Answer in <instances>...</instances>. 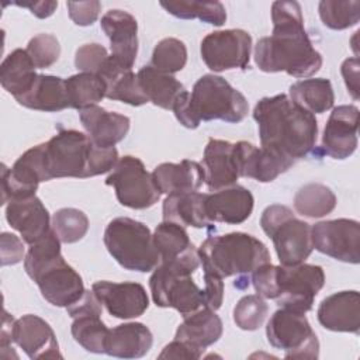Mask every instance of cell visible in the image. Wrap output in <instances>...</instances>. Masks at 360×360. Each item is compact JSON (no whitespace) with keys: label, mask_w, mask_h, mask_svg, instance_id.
Segmentation results:
<instances>
[{"label":"cell","mask_w":360,"mask_h":360,"mask_svg":"<svg viewBox=\"0 0 360 360\" xmlns=\"http://www.w3.org/2000/svg\"><path fill=\"white\" fill-rule=\"evenodd\" d=\"M136 77L148 100L165 110H172L176 98L186 91L184 86L176 77L163 73L150 65L141 68Z\"/></svg>","instance_id":"1f68e13d"},{"label":"cell","mask_w":360,"mask_h":360,"mask_svg":"<svg viewBox=\"0 0 360 360\" xmlns=\"http://www.w3.org/2000/svg\"><path fill=\"white\" fill-rule=\"evenodd\" d=\"M150 62V66L163 73H177L186 66L187 48L184 42L177 38H165L156 44Z\"/></svg>","instance_id":"60d3db41"},{"label":"cell","mask_w":360,"mask_h":360,"mask_svg":"<svg viewBox=\"0 0 360 360\" xmlns=\"http://www.w3.org/2000/svg\"><path fill=\"white\" fill-rule=\"evenodd\" d=\"M0 253H1V266L17 264L25 257L24 243L14 233L3 232L0 236Z\"/></svg>","instance_id":"7dc6e473"},{"label":"cell","mask_w":360,"mask_h":360,"mask_svg":"<svg viewBox=\"0 0 360 360\" xmlns=\"http://www.w3.org/2000/svg\"><path fill=\"white\" fill-rule=\"evenodd\" d=\"M205 194L198 191L169 194L163 201V221L174 222L181 226L210 228L204 210Z\"/></svg>","instance_id":"f546056e"},{"label":"cell","mask_w":360,"mask_h":360,"mask_svg":"<svg viewBox=\"0 0 360 360\" xmlns=\"http://www.w3.org/2000/svg\"><path fill=\"white\" fill-rule=\"evenodd\" d=\"M6 219L28 245H34L52 229L49 212L37 195L8 201Z\"/></svg>","instance_id":"e0dca14e"},{"label":"cell","mask_w":360,"mask_h":360,"mask_svg":"<svg viewBox=\"0 0 360 360\" xmlns=\"http://www.w3.org/2000/svg\"><path fill=\"white\" fill-rule=\"evenodd\" d=\"M70 20L80 27L91 25L97 18L101 8L100 1L90 0V1H68L66 3Z\"/></svg>","instance_id":"bcb514c9"},{"label":"cell","mask_w":360,"mask_h":360,"mask_svg":"<svg viewBox=\"0 0 360 360\" xmlns=\"http://www.w3.org/2000/svg\"><path fill=\"white\" fill-rule=\"evenodd\" d=\"M70 332L73 339L87 352L104 353L110 329L100 314H83L73 318Z\"/></svg>","instance_id":"8d00e7d4"},{"label":"cell","mask_w":360,"mask_h":360,"mask_svg":"<svg viewBox=\"0 0 360 360\" xmlns=\"http://www.w3.org/2000/svg\"><path fill=\"white\" fill-rule=\"evenodd\" d=\"M60 243L51 229L42 239L30 245L24 257V270L49 304L66 308L79 301L86 288L80 274L63 259Z\"/></svg>","instance_id":"277c9868"},{"label":"cell","mask_w":360,"mask_h":360,"mask_svg":"<svg viewBox=\"0 0 360 360\" xmlns=\"http://www.w3.org/2000/svg\"><path fill=\"white\" fill-rule=\"evenodd\" d=\"M13 342L34 360L63 357L53 329L38 315L27 314L15 319Z\"/></svg>","instance_id":"2e32d148"},{"label":"cell","mask_w":360,"mask_h":360,"mask_svg":"<svg viewBox=\"0 0 360 360\" xmlns=\"http://www.w3.org/2000/svg\"><path fill=\"white\" fill-rule=\"evenodd\" d=\"M359 58H347L346 60H343L340 72L342 76L345 79L347 91L350 93V96L354 100H359Z\"/></svg>","instance_id":"f5cc1de1"},{"label":"cell","mask_w":360,"mask_h":360,"mask_svg":"<svg viewBox=\"0 0 360 360\" xmlns=\"http://www.w3.org/2000/svg\"><path fill=\"white\" fill-rule=\"evenodd\" d=\"M13 4L28 8L38 18L51 17L55 13L56 7H58V1H48V0L46 1L45 0H41V1H14Z\"/></svg>","instance_id":"db71d44e"},{"label":"cell","mask_w":360,"mask_h":360,"mask_svg":"<svg viewBox=\"0 0 360 360\" xmlns=\"http://www.w3.org/2000/svg\"><path fill=\"white\" fill-rule=\"evenodd\" d=\"M66 91L69 98V107L83 110L91 105H97L107 94L105 82L96 73L80 72L65 79Z\"/></svg>","instance_id":"836d02e7"},{"label":"cell","mask_w":360,"mask_h":360,"mask_svg":"<svg viewBox=\"0 0 360 360\" xmlns=\"http://www.w3.org/2000/svg\"><path fill=\"white\" fill-rule=\"evenodd\" d=\"M14 323L15 319L3 309V321H1V332H0V349L1 352L8 349L13 342V333H14Z\"/></svg>","instance_id":"11a10c76"},{"label":"cell","mask_w":360,"mask_h":360,"mask_svg":"<svg viewBox=\"0 0 360 360\" xmlns=\"http://www.w3.org/2000/svg\"><path fill=\"white\" fill-rule=\"evenodd\" d=\"M273 32L255 46V62L266 73L285 72L294 77H309L322 66L321 53L304 28L301 6L297 1L271 4Z\"/></svg>","instance_id":"6da1fadb"},{"label":"cell","mask_w":360,"mask_h":360,"mask_svg":"<svg viewBox=\"0 0 360 360\" xmlns=\"http://www.w3.org/2000/svg\"><path fill=\"white\" fill-rule=\"evenodd\" d=\"M101 30L110 39L111 56L132 69L138 55V22L124 10H110L101 17Z\"/></svg>","instance_id":"d6986e66"},{"label":"cell","mask_w":360,"mask_h":360,"mask_svg":"<svg viewBox=\"0 0 360 360\" xmlns=\"http://www.w3.org/2000/svg\"><path fill=\"white\" fill-rule=\"evenodd\" d=\"M153 243L159 252L160 262L176 259L194 248L184 226L163 221L153 232Z\"/></svg>","instance_id":"74e56055"},{"label":"cell","mask_w":360,"mask_h":360,"mask_svg":"<svg viewBox=\"0 0 360 360\" xmlns=\"http://www.w3.org/2000/svg\"><path fill=\"white\" fill-rule=\"evenodd\" d=\"M27 52L37 69H46L59 59L60 45L55 35L42 32L28 41Z\"/></svg>","instance_id":"7bdbcfd3"},{"label":"cell","mask_w":360,"mask_h":360,"mask_svg":"<svg viewBox=\"0 0 360 360\" xmlns=\"http://www.w3.org/2000/svg\"><path fill=\"white\" fill-rule=\"evenodd\" d=\"M204 294H205V304L210 309H219L224 300V281L217 274L210 271H204Z\"/></svg>","instance_id":"681fc988"},{"label":"cell","mask_w":360,"mask_h":360,"mask_svg":"<svg viewBox=\"0 0 360 360\" xmlns=\"http://www.w3.org/2000/svg\"><path fill=\"white\" fill-rule=\"evenodd\" d=\"M336 202L335 193L321 183L305 184L294 197L295 211L308 218H321L330 214Z\"/></svg>","instance_id":"d590c367"},{"label":"cell","mask_w":360,"mask_h":360,"mask_svg":"<svg viewBox=\"0 0 360 360\" xmlns=\"http://www.w3.org/2000/svg\"><path fill=\"white\" fill-rule=\"evenodd\" d=\"M104 245L125 270L148 273L160 263L150 229L143 222L128 217H118L108 222L104 231Z\"/></svg>","instance_id":"ba28073f"},{"label":"cell","mask_w":360,"mask_h":360,"mask_svg":"<svg viewBox=\"0 0 360 360\" xmlns=\"http://www.w3.org/2000/svg\"><path fill=\"white\" fill-rule=\"evenodd\" d=\"M204 350L195 349L191 345L174 339L169 345L163 347V350L159 354V359H187V360H197L202 356Z\"/></svg>","instance_id":"f907efd6"},{"label":"cell","mask_w":360,"mask_h":360,"mask_svg":"<svg viewBox=\"0 0 360 360\" xmlns=\"http://www.w3.org/2000/svg\"><path fill=\"white\" fill-rule=\"evenodd\" d=\"M269 343L284 352L285 359H318L319 342L304 312L277 309L266 326Z\"/></svg>","instance_id":"9c48e42d"},{"label":"cell","mask_w":360,"mask_h":360,"mask_svg":"<svg viewBox=\"0 0 360 360\" xmlns=\"http://www.w3.org/2000/svg\"><path fill=\"white\" fill-rule=\"evenodd\" d=\"M201 58L212 72L246 69L250 60L252 37L243 30L214 31L201 41Z\"/></svg>","instance_id":"7c38bea8"},{"label":"cell","mask_w":360,"mask_h":360,"mask_svg":"<svg viewBox=\"0 0 360 360\" xmlns=\"http://www.w3.org/2000/svg\"><path fill=\"white\" fill-rule=\"evenodd\" d=\"M235 150L240 177H249L260 183H270L276 180L294 165L270 150L262 146L257 148L246 141L236 142Z\"/></svg>","instance_id":"603a6c76"},{"label":"cell","mask_w":360,"mask_h":360,"mask_svg":"<svg viewBox=\"0 0 360 360\" xmlns=\"http://www.w3.org/2000/svg\"><path fill=\"white\" fill-rule=\"evenodd\" d=\"M202 169L205 173L204 183L210 191H218L236 184L240 174L235 143L210 138L204 149Z\"/></svg>","instance_id":"44dd1931"},{"label":"cell","mask_w":360,"mask_h":360,"mask_svg":"<svg viewBox=\"0 0 360 360\" xmlns=\"http://www.w3.org/2000/svg\"><path fill=\"white\" fill-rule=\"evenodd\" d=\"M292 211L281 204H271L267 208H264V211L262 212V218H260V225L263 232L270 236V233L281 224L284 222L287 218L292 217Z\"/></svg>","instance_id":"c3c4849f"},{"label":"cell","mask_w":360,"mask_h":360,"mask_svg":"<svg viewBox=\"0 0 360 360\" xmlns=\"http://www.w3.org/2000/svg\"><path fill=\"white\" fill-rule=\"evenodd\" d=\"M98 76L107 84V98L122 101L134 107L143 105L149 101L148 97L143 94L138 83V77L132 72V69L122 66L111 55L107 58Z\"/></svg>","instance_id":"4316f807"},{"label":"cell","mask_w":360,"mask_h":360,"mask_svg":"<svg viewBox=\"0 0 360 360\" xmlns=\"http://www.w3.org/2000/svg\"><path fill=\"white\" fill-rule=\"evenodd\" d=\"M15 100L22 107L45 112H56L69 107L65 79L52 75H38L32 87Z\"/></svg>","instance_id":"83f0119b"},{"label":"cell","mask_w":360,"mask_h":360,"mask_svg":"<svg viewBox=\"0 0 360 360\" xmlns=\"http://www.w3.org/2000/svg\"><path fill=\"white\" fill-rule=\"evenodd\" d=\"M100 304L110 315L120 319H131L141 316L149 307V298L142 284L134 281L112 283L96 281L91 285Z\"/></svg>","instance_id":"5bb4252c"},{"label":"cell","mask_w":360,"mask_h":360,"mask_svg":"<svg viewBox=\"0 0 360 360\" xmlns=\"http://www.w3.org/2000/svg\"><path fill=\"white\" fill-rule=\"evenodd\" d=\"M197 252L204 271L221 278L236 276L238 280L233 285L240 290L249 285V273H253L262 264L271 263L266 245L245 232L210 236Z\"/></svg>","instance_id":"8992f818"},{"label":"cell","mask_w":360,"mask_h":360,"mask_svg":"<svg viewBox=\"0 0 360 360\" xmlns=\"http://www.w3.org/2000/svg\"><path fill=\"white\" fill-rule=\"evenodd\" d=\"M200 264L195 246L176 259L160 262L149 278V288L156 307L174 308L183 318L207 308L204 290L191 277Z\"/></svg>","instance_id":"52a82bcc"},{"label":"cell","mask_w":360,"mask_h":360,"mask_svg":"<svg viewBox=\"0 0 360 360\" xmlns=\"http://www.w3.org/2000/svg\"><path fill=\"white\" fill-rule=\"evenodd\" d=\"M66 311H68V315L72 318H76L83 314H100L101 315V304L97 300L93 290L91 291L86 290L79 301L66 307Z\"/></svg>","instance_id":"816d5d0a"},{"label":"cell","mask_w":360,"mask_h":360,"mask_svg":"<svg viewBox=\"0 0 360 360\" xmlns=\"http://www.w3.org/2000/svg\"><path fill=\"white\" fill-rule=\"evenodd\" d=\"M359 108L353 104L332 110L322 135V152L332 159H346L357 148Z\"/></svg>","instance_id":"9a60e30c"},{"label":"cell","mask_w":360,"mask_h":360,"mask_svg":"<svg viewBox=\"0 0 360 360\" xmlns=\"http://www.w3.org/2000/svg\"><path fill=\"white\" fill-rule=\"evenodd\" d=\"M290 98L315 115L322 114L333 107L335 93L328 79H304L290 86Z\"/></svg>","instance_id":"d6a6232c"},{"label":"cell","mask_w":360,"mask_h":360,"mask_svg":"<svg viewBox=\"0 0 360 360\" xmlns=\"http://www.w3.org/2000/svg\"><path fill=\"white\" fill-rule=\"evenodd\" d=\"M35 65L27 49L17 48L1 62L0 83L14 98L25 94L37 80Z\"/></svg>","instance_id":"4dcf8cb0"},{"label":"cell","mask_w":360,"mask_h":360,"mask_svg":"<svg viewBox=\"0 0 360 360\" xmlns=\"http://www.w3.org/2000/svg\"><path fill=\"white\" fill-rule=\"evenodd\" d=\"M281 266L291 267L304 263L314 250L311 225L294 215L281 222L270 236Z\"/></svg>","instance_id":"ffe728a7"},{"label":"cell","mask_w":360,"mask_h":360,"mask_svg":"<svg viewBox=\"0 0 360 360\" xmlns=\"http://www.w3.org/2000/svg\"><path fill=\"white\" fill-rule=\"evenodd\" d=\"M252 284L255 291L269 300H276L277 297V266L266 263L259 266L252 273Z\"/></svg>","instance_id":"f6af8a7d"},{"label":"cell","mask_w":360,"mask_h":360,"mask_svg":"<svg viewBox=\"0 0 360 360\" xmlns=\"http://www.w3.org/2000/svg\"><path fill=\"white\" fill-rule=\"evenodd\" d=\"M105 184L114 187L121 205L132 210H145L155 205L162 194L142 160L131 155L118 159L112 172L107 176Z\"/></svg>","instance_id":"30bf717a"},{"label":"cell","mask_w":360,"mask_h":360,"mask_svg":"<svg viewBox=\"0 0 360 360\" xmlns=\"http://www.w3.org/2000/svg\"><path fill=\"white\" fill-rule=\"evenodd\" d=\"M79 118L91 142L101 148L115 146V143L121 142L131 125V120L127 115L107 111L100 105L80 110Z\"/></svg>","instance_id":"cb8c5ba5"},{"label":"cell","mask_w":360,"mask_h":360,"mask_svg":"<svg viewBox=\"0 0 360 360\" xmlns=\"http://www.w3.org/2000/svg\"><path fill=\"white\" fill-rule=\"evenodd\" d=\"M153 181L162 194L191 193L197 191L204 180L205 173L202 165L184 159L180 163H162L152 172Z\"/></svg>","instance_id":"d4e9b609"},{"label":"cell","mask_w":360,"mask_h":360,"mask_svg":"<svg viewBox=\"0 0 360 360\" xmlns=\"http://www.w3.org/2000/svg\"><path fill=\"white\" fill-rule=\"evenodd\" d=\"M269 312V305L259 294L242 297L233 308V322L243 330L259 329Z\"/></svg>","instance_id":"b9f144b4"},{"label":"cell","mask_w":360,"mask_h":360,"mask_svg":"<svg viewBox=\"0 0 360 360\" xmlns=\"http://www.w3.org/2000/svg\"><path fill=\"white\" fill-rule=\"evenodd\" d=\"M152 343V332L143 323H121L110 329L104 353L120 359H139L150 350Z\"/></svg>","instance_id":"484cf974"},{"label":"cell","mask_w":360,"mask_h":360,"mask_svg":"<svg viewBox=\"0 0 360 360\" xmlns=\"http://www.w3.org/2000/svg\"><path fill=\"white\" fill-rule=\"evenodd\" d=\"M118 162L115 146L101 148L90 136L76 129H60L44 142L46 181L62 177L86 179L104 174Z\"/></svg>","instance_id":"3957f363"},{"label":"cell","mask_w":360,"mask_h":360,"mask_svg":"<svg viewBox=\"0 0 360 360\" xmlns=\"http://www.w3.org/2000/svg\"><path fill=\"white\" fill-rule=\"evenodd\" d=\"M314 249L336 260L357 264L360 262V224L339 218L316 222L311 226Z\"/></svg>","instance_id":"4fadbf2b"},{"label":"cell","mask_w":360,"mask_h":360,"mask_svg":"<svg viewBox=\"0 0 360 360\" xmlns=\"http://www.w3.org/2000/svg\"><path fill=\"white\" fill-rule=\"evenodd\" d=\"M172 110L183 127L195 129L201 121L240 122L248 114L249 104L246 97L224 77L210 73L195 82L191 93L183 91Z\"/></svg>","instance_id":"5b68a950"},{"label":"cell","mask_w":360,"mask_h":360,"mask_svg":"<svg viewBox=\"0 0 360 360\" xmlns=\"http://www.w3.org/2000/svg\"><path fill=\"white\" fill-rule=\"evenodd\" d=\"M319 17L330 30H346L360 20L359 0H322L318 6Z\"/></svg>","instance_id":"f35d334b"},{"label":"cell","mask_w":360,"mask_h":360,"mask_svg":"<svg viewBox=\"0 0 360 360\" xmlns=\"http://www.w3.org/2000/svg\"><path fill=\"white\" fill-rule=\"evenodd\" d=\"M108 56L110 55L103 45L84 44L76 51L75 66L82 72L98 75Z\"/></svg>","instance_id":"ee69618b"},{"label":"cell","mask_w":360,"mask_h":360,"mask_svg":"<svg viewBox=\"0 0 360 360\" xmlns=\"http://www.w3.org/2000/svg\"><path fill=\"white\" fill-rule=\"evenodd\" d=\"M253 205V194L239 184L205 194L204 200V210L210 222L231 225L245 222L250 217Z\"/></svg>","instance_id":"ac0fdd59"},{"label":"cell","mask_w":360,"mask_h":360,"mask_svg":"<svg viewBox=\"0 0 360 360\" xmlns=\"http://www.w3.org/2000/svg\"><path fill=\"white\" fill-rule=\"evenodd\" d=\"M325 284V273L321 266L301 263L285 267L277 266V297L281 308L297 312H308L314 300Z\"/></svg>","instance_id":"8fae6325"},{"label":"cell","mask_w":360,"mask_h":360,"mask_svg":"<svg viewBox=\"0 0 360 360\" xmlns=\"http://www.w3.org/2000/svg\"><path fill=\"white\" fill-rule=\"evenodd\" d=\"M160 6L172 15L181 20L198 18L202 22L221 27L226 21V10L221 1L177 0L160 1Z\"/></svg>","instance_id":"e575fe53"},{"label":"cell","mask_w":360,"mask_h":360,"mask_svg":"<svg viewBox=\"0 0 360 360\" xmlns=\"http://www.w3.org/2000/svg\"><path fill=\"white\" fill-rule=\"evenodd\" d=\"M222 321L214 309L201 308L191 315L184 316L179 325L174 339L183 340L195 349L205 350L222 336Z\"/></svg>","instance_id":"f1b7e54d"},{"label":"cell","mask_w":360,"mask_h":360,"mask_svg":"<svg viewBox=\"0 0 360 360\" xmlns=\"http://www.w3.org/2000/svg\"><path fill=\"white\" fill-rule=\"evenodd\" d=\"M253 118L257 122L262 148L291 163L309 155L316 143L315 115L295 104L287 94L259 100Z\"/></svg>","instance_id":"7a4b0ae2"},{"label":"cell","mask_w":360,"mask_h":360,"mask_svg":"<svg viewBox=\"0 0 360 360\" xmlns=\"http://www.w3.org/2000/svg\"><path fill=\"white\" fill-rule=\"evenodd\" d=\"M319 323L333 332H360V294L356 290L339 291L322 300L318 308Z\"/></svg>","instance_id":"7402d4cb"},{"label":"cell","mask_w":360,"mask_h":360,"mask_svg":"<svg viewBox=\"0 0 360 360\" xmlns=\"http://www.w3.org/2000/svg\"><path fill=\"white\" fill-rule=\"evenodd\" d=\"M52 229L62 243H75L87 233L89 218L77 208H60L52 217Z\"/></svg>","instance_id":"ab89813d"}]
</instances>
